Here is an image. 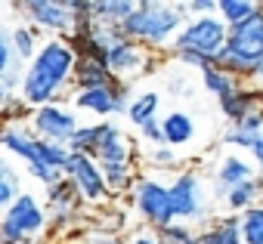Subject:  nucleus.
Returning <instances> with one entry per match:
<instances>
[{
	"mask_svg": "<svg viewBox=\"0 0 263 244\" xmlns=\"http://www.w3.org/2000/svg\"><path fill=\"white\" fill-rule=\"evenodd\" d=\"M186 4H140L137 13L124 19L121 34L149 47H164L171 44V37L177 40L180 31L186 28Z\"/></svg>",
	"mask_w": 263,
	"mask_h": 244,
	"instance_id": "nucleus-3",
	"label": "nucleus"
},
{
	"mask_svg": "<svg viewBox=\"0 0 263 244\" xmlns=\"http://www.w3.org/2000/svg\"><path fill=\"white\" fill-rule=\"evenodd\" d=\"M254 80H257V87H263V65L257 68V74H254Z\"/></svg>",
	"mask_w": 263,
	"mask_h": 244,
	"instance_id": "nucleus-36",
	"label": "nucleus"
},
{
	"mask_svg": "<svg viewBox=\"0 0 263 244\" xmlns=\"http://www.w3.org/2000/svg\"><path fill=\"white\" fill-rule=\"evenodd\" d=\"M198 244H245L241 229H238V216L217 219L214 226H208L204 232H198Z\"/></svg>",
	"mask_w": 263,
	"mask_h": 244,
	"instance_id": "nucleus-21",
	"label": "nucleus"
},
{
	"mask_svg": "<svg viewBox=\"0 0 263 244\" xmlns=\"http://www.w3.org/2000/svg\"><path fill=\"white\" fill-rule=\"evenodd\" d=\"M260 10H263V7L254 4V0H220L217 16L232 28V25H241V22H248L251 16H257Z\"/></svg>",
	"mask_w": 263,
	"mask_h": 244,
	"instance_id": "nucleus-25",
	"label": "nucleus"
},
{
	"mask_svg": "<svg viewBox=\"0 0 263 244\" xmlns=\"http://www.w3.org/2000/svg\"><path fill=\"white\" fill-rule=\"evenodd\" d=\"M28 244H34V241H28Z\"/></svg>",
	"mask_w": 263,
	"mask_h": 244,
	"instance_id": "nucleus-37",
	"label": "nucleus"
},
{
	"mask_svg": "<svg viewBox=\"0 0 263 244\" xmlns=\"http://www.w3.org/2000/svg\"><path fill=\"white\" fill-rule=\"evenodd\" d=\"M143 130V139H149L155 149L158 146H164V127H161V117H155V120H149L146 127H140Z\"/></svg>",
	"mask_w": 263,
	"mask_h": 244,
	"instance_id": "nucleus-30",
	"label": "nucleus"
},
{
	"mask_svg": "<svg viewBox=\"0 0 263 244\" xmlns=\"http://www.w3.org/2000/svg\"><path fill=\"white\" fill-rule=\"evenodd\" d=\"M254 173H257V164L248 161V158H241V155H226V158H220V167H217V182L223 186L220 192H232V189H238L241 182L257 179Z\"/></svg>",
	"mask_w": 263,
	"mask_h": 244,
	"instance_id": "nucleus-17",
	"label": "nucleus"
},
{
	"mask_svg": "<svg viewBox=\"0 0 263 244\" xmlns=\"http://www.w3.org/2000/svg\"><path fill=\"white\" fill-rule=\"evenodd\" d=\"M201 84H204V90H208V93H214L220 102L238 90V77H235V74H229V71H226V68H220V65H214V68L201 71Z\"/></svg>",
	"mask_w": 263,
	"mask_h": 244,
	"instance_id": "nucleus-22",
	"label": "nucleus"
},
{
	"mask_svg": "<svg viewBox=\"0 0 263 244\" xmlns=\"http://www.w3.org/2000/svg\"><path fill=\"white\" fill-rule=\"evenodd\" d=\"M223 108V117L232 120V127L238 124V120H245L248 114H263V87H254V90H235L232 96H226L220 102Z\"/></svg>",
	"mask_w": 263,
	"mask_h": 244,
	"instance_id": "nucleus-15",
	"label": "nucleus"
},
{
	"mask_svg": "<svg viewBox=\"0 0 263 244\" xmlns=\"http://www.w3.org/2000/svg\"><path fill=\"white\" fill-rule=\"evenodd\" d=\"M217 65L235 77L257 74V68L263 65V10L257 16H251L248 22L229 28V40H226V50L220 53Z\"/></svg>",
	"mask_w": 263,
	"mask_h": 244,
	"instance_id": "nucleus-5",
	"label": "nucleus"
},
{
	"mask_svg": "<svg viewBox=\"0 0 263 244\" xmlns=\"http://www.w3.org/2000/svg\"><path fill=\"white\" fill-rule=\"evenodd\" d=\"M78 189L71 186V179L65 176L62 182L47 189V201H50V213H53V226H68L74 222V204H78Z\"/></svg>",
	"mask_w": 263,
	"mask_h": 244,
	"instance_id": "nucleus-16",
	"label": "nucleus"
},
{
	"mask_svg": "<svg viewBox=\"0 0 263 244\" xmlns=\"http://www.w3.org/2000/svg\"><path fill=\"white\" fill-rule=\"evenodd\" d=\"M229 40V25L220 16H198L189 19L180 37L174 40L177 56H201V59H220Z\"/></svg>",
	"mask_w": 263,
	"mask_h": 244,
	"instance_id": "nucleus-6",
	"label": "nucleus"
},
{
	"mask_svg": "<svg viewBox=\"0 0 263 244\" xmlns=\"http://www.w3.org/2000/svg\"><path fill=\"white\" fill-rule=\"evenodd\" d=\"M93 158L102 167L111 195H121V192L130 189V182H134V146H130L127 133H121L115 124L102 120V124H99V143L93 149Z\"/></svg>",
	"mask_w": 263,
	"mask_h": 244,
	"instance_id": "nucleus-4",
	"label": "nucleus"
},
{
	"mask_svg": "<svg viewBox=\"0 0 263 244\" xmlns=\"http://www.w3.org/2000/svg\"><path fill=\"white\" fill-rule=\"evenodd\" d=\"M238 229H241L245 244H263V204L238 213Z\"/></svg>",
	"mask_w": 263,
	"mask_h": 244,
	"instance_id": "nucleus-26",
	"label": "nucleus"
},
{
	"mask_svg": "<svg viewBox=\"0 0 263 244\" xmlns=\"http://www.w3.org/2000/svg\"><path fill=\"white\" fill-rule=\"evenodd\" d=\"M251 161H254V164H257V170L263 173V136H260V139H257V146L251 149Z\"/></svg>",
	"mask_w": 263,
	"mask_h": 244,
	"instance_id": "nucleus-34",
	"label": "nucleus"
},
{
	"mask_svg": "<svg viewBox=\"0 0 263 244\" xmlns=\"http://www.w3.org/2000/svg\"><path fill=\"white\" fill-rule=\"evenodd\" d=\"M161 127H164V146H186L195 136V120L186 111H171L161 117Z\"/></svg>",
	"mask_w": 263,
	"mask_h": 244,
	"instance_id": "nucleus-19",
	"label": "nucleus"
},
{
	"mask_svg": "<svg viewBox=\"0 0 263 244\" xmlns=\"http://www.w3.org/2000/svg\"><path fill=\"white\" fill-rule=\"evenodd\" d=\"M81 127L84 124L78 120V114H71L65 105H56V102L44 105V108H34V114H31V133L47 139V143L68 146Z\"/></svg>",
	"mask_w": 263,
	"mask_h": 244,
	"instance_id": "nucleus-10",
	"label": "nucleus"
},
{
	"mask_svg": "<svg viewBox=\"0 0 263 244\" xmlns=\"http://www.w3.org/2000/svg\"><path fill=\"white\" fill-rule=\"evenodd\" d=\"M102 62H105V68H108L121 84H127V80L140 77V74L149 68V50H146L143 44H137V40H130V37H121L111 50H105Z\"/></svg>",
	"mask_w": 263,
	"mask_h": 244,
	"instance_id": "nucleus-13",
	"label": "nucleus"
},
{
	"mask_svg": "<svg viewBox=\"0 0 263 244\" xmlns=\"http://www.w3.org/2000/svg\"><path fill=\"white\" fill-rule=\"evenodd\" d=\"M140 4H134V0H96V4H90V13L96 22H105V25H124V19H130L137 13Z\"/></svg>",
	"mask_w": 263,
	"mask_h": 244,
	"instance_id": "nucleus-20",
	"label": "nucleus"
},
{
	"mask_svg": "<svg viewBox=\"0 0 263 244\" xmlns=\"http://www.w3.org/2000/svg\"><path fill=\"white\" fill-rule=\"evenodd\" d=\"M161 244H198V235L186 226V222H171L164 229H158Z\"/></svg>",
	"mask_w": 263,
	"mask_h": 244,
	"instance_id": "nucleus-29",
	"label": "nucleus"
},
{
	"mask_svg": "<svg viewBox=\"0 0 263 244\" xmlns=\"http://www.w3.org/2000/svg\"><path fill=\"white\" fill-rule=\"evenodd\" d=\"M10 40H13V50L19 53V59L22 62H34V56L41 53L37 50V37H34V31L31 28H25V25H16L13 31H10Z\"/></svg>",
	"mask_w": 263,
	"mask_h": 244,
	"instance_id": "nucleus-27",
	"label": "nucleus"
},
{
	"mask_svg": "<svg viewBox=\"0 0 263 244\" xmlns=\"http://www.w3.org/2000/svg\"><path fill=\"white\" fill-rule=\"evenodd\" d=\"M134 201H137V210H140V216L149 222V226H155V229H164V226H171V222H177L174 219V204H171V186H164V182H158V179H137V195H134Z\"/></svg>",
	"mask_w": 263,
	"mask_h": 244,
	"instance_id": "nucleus-12",
	"label": "nucleus"
},
{
	"mask_svg": "<svg viewBox=\"0 0 263 244\" xmlns=\"http://www.w3.org/2000/svg\"><path fill=\"white\" fill-rule=\"evenodd\" d=\"M226 204L232 207V210H251V207H257V204H263V182L260 179H251V182H241L238 189H232V192H226Z\"/></svg>",
	"mask_w": 263,
	"mask_h": 244,
	"instance_id": "nucleus-23",
	"label": "nucleus"
},
{
	"mask_svg": "<svg viewBox=\"0 0 263 244\" xmlns=\"http://www.w3.org/2000/svg\"><path fill=\"white\" fill-rule=\"evenodd\" d=\"M220 10V0H192V4H186V13H195L192 19H198V13H217Z\"/></svg>",
	"mask_w": 263,
	"mask_h": 244,
	"instance_id": "nucleus-31",
	"label": "nucleus"
},
{
	"mask_svg": "<svg viewBox=\"0 0 263 244\" xmlns=\"http://www.w3.org/2000/svg\"><path fill=\"white\" fill-rule=\"evenodd\" d=\"M47 229V210L37 204V198L31 192H22L7 210H4V222H0V238L4 244H28L31 235Z\"/></svg>",
	"mask_w": 263,
	"mask_h": 244,
	"instance_id": "nucleus-7",
	"label": "nucleus"
},
{
	"mask_svg": "<svg viewBox=\"0 0 263 244\" xmlns=\"http://www.w3.org/2000/svg\"><path fill=\"white\" fill-rule=\"evenodd\" d=\"M19 10L44 31L68 40L74 31H78V19L71 13L68 4H62V0H25V4H19Z\"/></svg>",
	"mask_w": 263,
	"mask_h": 244,
	"instance_id": "nucleus-11",
	"label": "nucleus"
},
{
	"mask_svg": "<svg viewBox=\"0 0 263 244\" xmlns=\"http://www.w3.org/2000/svg\"><path fill=\"white\" fill-rule=\"evenodd\" d=\"M74 108H84L90 114L105 117V114H118V111L130 108V99H127L124 84H118V87H96V90H78Z\"/></svg>",
	"mask_w": 263,
	"mask_h": 244,
	"instance_id": "nucleus-14",
	"label": "nucleus"
},
{
	"mask_svg": "<svg viewBox=\"0 0 263 244\" xmlns=\"http://www.w3.org/2000/svg\"><path fill=\"white\" fill-rule=\"evenodd\" d=\"M78 62H81V56H78V50L68 40H62V37L47 40L41 47V53L34 56V62L28 65V71H25V80H22V90H19V102L22 105H34V108L53 105V99L74 77Z\"/></svg>",
	"mask_w": 263,
	"mask_h": 244,
	"instance_id": "nucleus-1",
	"label": "nucleus"
},
{
	"mask_svg": "<svg viewBox=\"0 0 263 244\" xmlns=\"http://www.w3.org/2000/svg\"><path fill=\"white\" fill-rule=\"evenodd\" d=\"M90 244H124V241H118V238H111V235H96Z\"/></svg>",
	"mask_w": 263,
	"mask_h": 244,
	"instance_id": "nucleus-35",
	"label": "nucleus"
},
{
	"mask_svg": "<svg viewBox=\"0 0 263 244\" xmlns=\"http://www.w3.org/2000/svg\"><path fill=\"white\" fill-rule=\"evenodd\" d=\"M4 149L10 155H16L28 176H34L37 182H44L47 189L62 182L65 179V164L71 158V149L68 146H59V143H47L41 136H34L31 130H22V127H7L4 133Z\"/></svg>",
	"mask_w": 263,
	"mask_h": 244,
	"instance_id": "nucleus-2",
	"label": "nucleus"
},
{
	"mask_svg": "<svg viewBox=\"0 0 263 244\" xmlns=\"http://www.w3.org/2000/svg\"><path fill=\"white\" fill-rule=\"evenodd\" d=\"M127 117L134 120L137 127H146L149 120H155V117H158V93H155V90H146V93H140L137 99H130Z\"/></svg>",
	"mask_w": 263,
	"mask_h": 244,
	"instance_id": "nucleus-24",
	"label": "nucleus"
},
{
	"mask_svg": "<svg viewBox=\"0 0 263 244\" xmlns=\"http://www.w3.org/2000/svg\"><path fill=\"white\" fill-rule=\"evenodd\" d=\"M65 176L71 179V186L78 189V195L84 201H90V204H105L111 198V189L105 182V173L96 164V158H90V155L71 152V158L65 164Z\"/></svg>",
	"mask_w": 263,
	"mask_h": 244,
	"instance_id": "nucleus-8",
	"label": "nucleus"
},
{
	"mask_svg": "<svg viewBox=\"0 0 263 244\" xmlns=\"http://www.w3.org/2000/svg\"><path fill=\"white\" fill-rule=\"evenodd\" d=\"M127 244H161V238H158V229H143V232H137L134 238H130Z\"/></svg>",
	"mask_w": 263,
	"mask_h": 244,
	"instance_id": "nucleus-33",
	"label": "nucleus"
},
{
	"mask_svg": "<svg viewBox=\"0 0 263 244\" xmlns=\"http://www.w3.org/2000/svg\"><path fill=\"white\" fill-rule=\"evenodd\" d=\"M19 195H22V189H19L16 170H13L10 164H4V167H0V204H4V210H7Z\"/></svg>",
	"mask_w": 263,
	"mask_h": 244,
	"instance_id": "nucleus-28",
	"label": "nucleus"
},
{
	"mask_svg": "<svg viewBox=\"0 0 263 244\" xmlns=\"http://www.w3.org/2000/svg\"><path fill=\"white\" fill-rule=\"evenodd\" d=\"M171 204H174V219L177 222L204 219L208 201H204V182H201V176L192 173V170H183L171 182Z\"/></svg>",
	"mask_w": 263,
	"mask_h": 244,
	"instance_id": "nucleus-9",
	"label": "nucleus"
},
{
	"mask_svg": "<svg viewBox=\"0 0 263 244\" xmlns=\"http://www.w3.org/2000/svg\"><path fill=\"white\" fill-rule=\"evenodd\" d=\"M152 161H155L158 167H174V164H177V158H174V152H171V149H164V146H158V149H152Z\"/></svg>",
	"mask_w": 263,
	"mask_h": 244,
	"instance_id": "nucleus-32",
	"label": "nucleus"
},
{
	"mask_svg": "<svg viewBox=\"0 0 263 244\" xmlns=\"http://www.w3.org/2000/svg\"><path fill=\"white\" fill-rule=\"evenodd\" d=\"M121 80L105 68L102 59H81L74 71V87L78 90H96V87H118Z\"/></svg>",
	"mask_w": 263,
	"mask_h": 244,
	"instance_id": "nucleus-18",
	"label": "nucleus"
}]
</instances>
